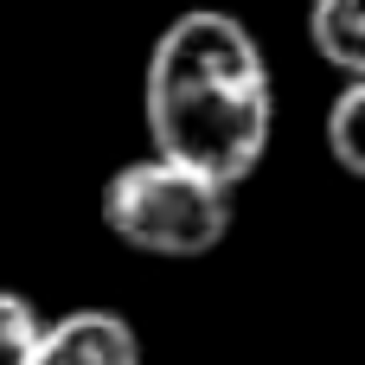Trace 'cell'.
<instances>
[{
	"instance_id": "obj_1",
	"label": "cell",
	"mask_w": 365,
	"mask_h": 365,
	"mask_svg": "<svg viewBox=\"0 0 365 365\" xmlns=\"http://www.w3.org/2000/svg\"><path fill=\"white\" fill-rule=\"evenodd\" d=\"M148 154L244 186L276 141V77L250 26L225 6H186L160 26L141 71Z\"/></svg>"
},
{
	"instance_id": "obj_2",
	"label": "cell",
	"mask_w": 365,
	"mask_h": 365,
	"mask_svg": "<svg viewBox=\"0 0 365 365\" xmlns=\"http://www.w3.org/2000/svg\"><path fill=\"white\" fill-rule=\"evenodd\" d=\"M231 218H237V186L180 167L167 154H141L115 167L103 186V231L141 257H173V263L212 257L231 237Z\"/></svg>"
},
{
	"instance_id": "obj_3",
	"label": "cell",
	"mask_w": 365,
	"mask_h": 365,
	"mask_svg": "<svg viewBox=\"0 0 365 365\" xmlns=\"http://www.w3.org/2000/svg\"><path fill=\"white\" fill-rule=\"evenodd\" d=\"M19 365H141V340L115 308H71L38 321Z\"/></svg>"
},
{
	"instance_id": "obj_4",
	"label": "cell",
	"mask_w": 365,
	"mask_h": 365,
	"mask_svg": "<svg viewBox=\"0 0 365 365\" xmlns=\"http://www.w3.org/2000/svg\"><path fill=\"white\" fill-rule=\"evenodd\" d=\"M308 45L340 77H365V0H308Z\"/></svg>"
},
{
	"instance_id": "obj_5",
	"label": "cell",
	"mask_w": 365,
	"mask_h": 365,
	"mask_svg": "<svg viewBox=\"0 0 365 365\" xmlns=\"http://www.w3.org/2000/svg\"><path fill=\"white\" fill-rule=\"evenodd\" d=\"M327 154L346 180L365 173V77H340V96L327 109Z\"/></svg>"
},
{
	"instance_id": "obj_6",
	"label": "cell",
	"mask_w": 365,
	"mask_h": 365,
	"mask_svg": "<svg viewBox=\"0 0 365 365\" xmlns=\"http://www.w3.org/2000/svg\"><path fill=\"white\" fill-rule=\"evenodd\" d=\"M32 334H38V308H32L26 295L0 289V365H19V359H26Z\"/></svg>"
}]
</instances>
